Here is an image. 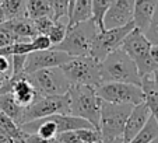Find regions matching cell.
<instances>
[{
	"mask_svg": "<svg viewBox=\"0 0 158 143\" xmlns=\"http://www.w3.org/2000/svg\"><path fill=\"white\" fill-rule=\"evenodd\" d=\"M99 73H101L102 83L119 81V83H131L137 86L141 84V76L139 75L137 66L122 48L115 49L104 60H101Z\"/></svg>",
	"mask_w": 158,
	"mask_h": 143,
	"instance_id": "6da1fadb",
	"label": "cell"
},
{
	"mask_svg": "<svg viewBox=\"0 0 158 143\" xmlns=\"http://www.w3.org/2000/svg\"><path fill=\"white\" fill-rule=\"evenodd\" d=\"M70 98V114L88 121L94 128L99 126L101 98L95 87L85 84H72L67 91Z\"/></svg>",
	"mask_w": 158,
	"mask_h": 143,
	"instance_id": "7a4b0ae2",
	"label": "cell"
},
{
	"mask_svg": "<svg viewBox=\"0 0 158 143\" xmlns=\"http://www.w3.org/2000/svg\"><path fill=\"white\" fill-rule=\"evenodd\" d=\"M99 28L94 23L93 18L85 21L67 25L66 37L60 44H57L56 49L66 52L70 56H84L89 55L91 44H93L95 35L98 34Z\"/></svg>",
	"mask_w": 158,
	"mask_h": 143,
	"instance_id": "3957f363",
	"label": "cell"
},
{
	"mask_svg": "<svg viewBox=\"0 0 158 143\" xmlns=\"http://www.w3.org/2000/svg\"><path fill=\"white\" fill-rule=\"evenodd\" d=\"M131 108H133L131 104H114L101 100L98 129L101 132L102 142H108L122 136Z\"/></svg>",
	"mask_w": 158,
	"mask_h": 143,
	"instance_id": "277c9868",
	"label": "cell"
},
{
	"mask_svg": "<svg viewBox=\"0 0 158 143\" xmlns=\"http://www.w3.org/2000/svg\"><path fill=\"white\" fill-rule=\"evenodd\" d=\"M120 48L136 63L140 76L150 75L155 69H158V66L155 65V62L151 58V52H150L151 44L146 38V35H144V32L141 30L134 27L127 34V37L125 38Z\"/></svg>",
	"mask_w": 158,
	"mask_h": 143,
	"instance_id": "5b68a950",
	"label": "cell"
},
{
	"mask_svg": "<svg viewBox=\"0 0 158 143\" xmlns=\"http://www.w3.org/2000/svg\"><path fill=\"white\" fill-rule=\"evenodd\" d=\"M99 65L101 62L94 59L93 56L84 55V56H72L69 62H66L60 67L70 84H85L97 89L102 83Z\"/></svg>",
	"mask_w": 158,
	"mask_h": 143,
	"instance_id": "8992f818",
	"label": "cell"
},
{
	"mask_svg": "<svg viewBox=\"0 0 158 143\" xmlns=\"http://www.w3.org/2000/svg\"><path fill=\"white\" fill-rule=\"evenodd\" d=\"M25 76L39 95H62L72 86L60 66L41 69Z\"/></svg>",
	"mask_w": 158,
	"mask_h": 143,
	"instance_id": "52a82bcc",
	"label": "cell"
},
{
	"mask_svg": "<svg viewBox=\"0 0 158 143\" xmlns=\"http://www.w3.org/2000/svg\"><path fill=\"white\" fill-rule=\"evenodd\" d=\"M95 90L99 98L106 102L136 105L144 101V93L137 84L108 81L99 84Z\"/></svg>",
	"mask_w": 158,
	"mask_h": 143,
	"instance_id": "ba28073f",
	"label": "cell"
},
{
	"mask_svg": "<svg viewBox=\"0 0 158 143\" xmlns=\"http://www.w3.org/2000/svg\"><path fill=\"white\" fill-rule=\"evenodd\" d=\"M133 28H134V23L131 21V23L122 25V27L98 31V34L95 35L93 44H91L89 56H93L98 62L104 60L110 52H114L115 49L122 46L125 38Z\"/></svg>",
	"mask_w": 158,
	"mask_h": 143,
	"instance_id": "9c48e42d",
	"label": "cell"
},
{
	"mask_svg": "<svg viewBox=\"0 0 158 143\" xmlns=\"http://www.w3.org/2000/svg\"><path fill=\"white\" fill-rule=\"evenodd\" d=\"M55 114H70V98L69 94L62 95H42L31 105L24 108L21 124L30 122L34 119L45 118ZM20 124V125H21Z\"/></svg>",
	"mask_w": 158,
	"mask_h": 143,
	"instance_id": "30bf717a",
	"label": "cell"
},
{
	"mask_svg": "<svg viewBox=\"0 0 158 143\" xmlns=\"http://www.w3.org/2000/svg\"><path fill=\"white\" fill-rule=\"evenodd\" d=\"M72 59L70 55L66 52L59 51L56 48H49L44 51H34L27 55V62H25V73H32V72L41 70V69L48 67H57V66L64 65Z\"/></svg>",
	"mask_w": 158,
	"mask_h": 143,
	"instance_id": "8fae6325",
	"label": "cell"
},
{
	"mask_svg": "<svg viewBox=\"0 0 158 143\" xmlns=\"http://www.w3.org/2000/svg\"><path fill=\"white\" fill-rule=\"evenodd\" d=\"M134 0H112L108 11L104 15V28L122 27L133 21Z\"/></svg>",
	"mask_w": 158,
	"mask_h": 143,
	"instance_id": "7c38bea8",
	"label": "cell"
},
{
	"mask_svg": "<svg viewBox=\"0 0 158 143\" xmlns=\"http://www.w3.org/2000/svg\"><path fill=\"white\" fill-rule=\"evenodd\" d=\"M150 115H151L150 110L144 101L140 102V104L133 105V108H131L130 114L127 116V121H126L125 129H123V135H122L123 143H129L141 131V128L148 121Z\"/></svg>",
	"mask_w": 158,
	"mask_h": 143,
	"instance_id": "4fadbf2b",
	"label": "cell"
},
{
	"mask_svg": "<svg viewBox=\"0 0 158 143\" xmlns=\"http://www.w3.org/2000/svg\"><path fill=\"white\" fill-rule=\"evenodd\" d=\"M10 91L13 93V95L18 101V104H21L23 107H28L35 100L42 97V95H39L36 93V90L32 87V84L28 81L27 76L17 79V80H10Z\"/></svg>",
	"mask_w": 158,
	"mask_h": 143,
	"instance_id": "5bb4252c",
	"label": "cell"
},
{
	"mask_svg": "<svg viewBox=\"0 0 158 143\" xmlns=\"http://www.w3.org/2000/svg\"><path fill=\"white\" fill-rule=\"evenodd\" d=\"M3 25L9 28L18 41H31L35 35H38L34 21L30 17H21V18H11V20L3 21Z\"/></svg>",
	"mask_w": 158,
	"mask_h": 143,
	"instance_id": "9a60e30c",
	"label": "cell"
},
{
	"mask_svg": "<svg viewBox=\"0 0 158 143\" xmlns=\"http://www.w3.org/2000/svg\"><path fill=\"white\" fill-rule=\"evenodd\" d=\"M158 6V0H134V27L144 32Z\"/></svg>",
	"mask_w": 158,
	"mask_h": 143,
	"instance_id": "2e32d148",
	"label": "cell"
},
{
	"mask_svg": "<svg viewBox=\"0 0 158 143\" xmlns=\"http://www.w3.org/2000/svg\"><path fill=\"white\" fill-rule=\"evenodd\" d=\"M140 87L144 93V102H146L147 107H148L150 114L154 116L157 124H158V91L154 86L151 73H150V75H146V76H141Z\"/></svg>",
	"mask_w": 158,
	"mask_h": 143,
	"instance_id": "e0dca14e",
	"label": "cell"
},
{
	"mask_svg": "<svg viewBox=\"0 0 158 143\" xmlns=\"http://www.w3.org/2000/svg\"><path fill=\"white\" fill-rule=\"evenodd\" d=\"M24 108L25 107L18 104V101L14 98V95H13L11 91L0 94V111L4 112L6 115H9L10 118H13L18 125L21 124V119H23Z\"/></svg>",
	"mask_w": 158,
	"mask_h": 143,
	"instance_id": "ac0fdd59",
	"label": "cell"
},
{
	"mask_svg": "<svg viewBox=\"0 0 158 143\" xmlns=\"http://www.w3.org/2000/svg\"><path fill=\"white\" fill-rule=\"evenodd\" d=\"M0 9L6 20L27 17V0H2Z\"/></svg>",
	"mask_w": 158,
	"mask_h": 143,
	"instance_id": "d6986e66",
	"label": "cell"
},
{
	"mask_svg": "<svg viewBox=\"0 0 158 143\" xmlns=\"http://www.w3.org/2000/svg\"><path fill=\"white\" fill-rule=\"evenodd\" d=\"M91 17H93V0H76L74 9L69 20V25L89 20Z\"/></svg>",
	"mask_w": 158,
	"mask_h": 143,
	"instance_id": "ffe728a7",
	"label": "cell"
},
{
	"mask_svg": "<svg viewBox=\"0 0 158 143\" xmlns=\"http://www.w3.org/2000/svg\"><path fill=\"white\" fill-rule=\"evenodd\" d=\"M157 137H158V124L154 116L150 115L146 125L141 128V131L129 143H151L152 140L157 139Z\"/></svg>",
	"mask_w": 158,
	"mask_h": 143,
	"instance_id": "44dd1931",
	"label": "cell"
},
{
	"mask_svg": "<svg viewBox=\"0 0 158 143\" xmlns=\"http://www.w3.org/2000/svg\"><path fill=\"white\" fill-rule=\"evenodd\" d=\"M44 15L52 17L51 0H27V17L35 20Z\"/></svg>",
	"mask_w": 158,
	"mask_h": 143,
	"instance_id": "7402d4cb",
	"label": "cell"
},
{
	"mask_svg": "<svg viewBox=\"0 0 158 143\" xmlns=\"http://www.w3.org/2000/svg\"><path fill=\"white\" fill-rule=\"evenodd\" d=\"M0 129L6 132L9 136H11L14 140L24 139V137L27 136V133L20 128V125L15 122L14 119L10 118L9 115H6V114L2 112V111H0Z\"/></svg>",
	"mask_w": 158,
	"mask_h": 143,
	"instance_id": "603a6c76",
	"label": "cell"
},
{
	"mask_svg": "<svg viewBox=\"0 0 158 143\" xmlns=\"http://www.w3.org/2000/svg\"><path fill=\"white\" fill-rule=\"evenodd\" d=\"M112 0H93V20L94 23L97 24V27L101 30H105L104 28V15L105 13L108 11Z\"/></svg>",
	"mask_w": 158,
	"mask_h": 143,
	"instance_id": "cb8c5ba5",
	"label": "cell"
},
{
	"mask_svg": "<svg viewBox=\"0 0 158 143\" xmlns=\"http://www.w3.org/2000/svg\"><path fill=\"white\" fill-rule=\"evenodd\" d=\"M52 18L55 21H67L69 24V0H51Z\"/></svg>",
	"mask_w": 158,
	"mask_h": 143,
	"instance_id": "d4e9b609",
	"label": "cell"
},
{
	"mask_svg": "<svg viewBox=\"0 0 158 143\" xmlns=\"http://www.w3.org/2000/svg\"><path fill=\"white\" fill-rule=\"evenodd\" d=\"M67 21H63V20H59V21H55L52 28L49 30V32L46 34L48 38L51 39V44L52 46H56L57 44L63 41V38L66 37V31H67Z\"/></svg>",
	"mask_w": 158,
	"mask_h": 143,
	"instance_id": "484cf974",
	"label": "cell"
},
{
	"mask_svg": "<svg viewBox=\"0 0 158 143\" xmlns=\"http://www.w3.org/2000/svg\"><path fill=\"white\" fill-rule=\"evenodd\" d=\"M146 38L150 41V44H158V6L155 9L154 14H152L151 20H150L148 25H147L146 31H144Z\"/></svg>",
	"mask_w": 158,
	"mask_h": 143,
	"instance_id": "4316f807",
	"label": "cell"
},
{
	"mask_svg": "<svg viewBox=\"0 0 158 143\" xmlns=\"http://www.w3.org/2000/svg\"><path fill=\"white\" fill-rule=\"evenodd\" d=\"M32 21H34V25H35L38 34H44V35H46V34L49 32V30L52 28V25H53V23H55V20L51 15H44V17L35 18V20H32Z\"/></svg>",
	"mask_w": 158,
	"mask_h": 143,
	"instance_id": "83f0119b",
	"label": "cell"
},
{
	"mask_svg": "<svg viewBox=\"0 0 158 143\" xmlns=\"http://www.w3.org/2000/svg\"><path fill=\"white\" fill-rule=\"evenodd\" d=\"M14 42H18L17 37H15L9 28H6L3 24H2V25H0V48L9 46V45L14 44Z\"/></svg>",
	"mask_w": 158,
	"mask_h": 143,
	"instance_id": "f1b7e54d",
	"label": "cell"
},
{
	"mask_svg": "<svg viewBox=\"0 0 158 143\" xmlns=\"http://www.w3.org/2000/svg\"><path fill=\"white\" fill-rule=\"evenodd\" d=\"M32 46H34V51H44V49H49L52 48L51 44V39L48 38V35H44V34H38L35 35L32 39Z\"/></svg>",
	"mask_w": 158,
	"mask_h": 143,
	"instance_id": "f546056e",
	"label": "cell"
},
{
	"mask_svg": "<svg viewBox=\"0 0 158 143\" xmlns=\"http://www.w3.org/2000/svg\"><path fill=\"white\" fill-rule=\"evenodd\" d=\"M25 140H27V143H63L57 136L51 137V139H44V137H39L38 135H35V133L27 135Z\"/></svg>",
	"mask_w": 158,
	"mask_h": 143,
	"instance_id": "4dcf8cb0",
	"label": "cell"
},
{
	"mask_svg": "<svg viewBox=\"0 0 158 143\" xmlns=\"http://www.w3.org/2000/svg\"><path fill=\"white\" fill-rule=\"evenodd\" d=\"M0 75H11V58L0 55Z\"/></svg>",
	"mask_w": 158,
	"mask_h": 143,
	"instance_id": "1f68e13d",
	"label": "cell"
},
{
	"mask_svg": "<svg viewBox=\"0 0 158 143\" xmlns=\"http://www.w3.org/2000/svg\"><path fill=\"white\" fill-rule=\"evenodd\" d=\"M0 143H14V139L0 129Z\"/></svg>",
	"mask_w": 158,
	"mask_h": 143,
	"instance_id": "d6a6232c",
	"label": "cell"
},
{
	"mask_svg": "<svg viewBox=\"0 0 158 143\" xmlns=\"http://www.w3.org/2000/svg\"><path fill=\"white\" fill-rule=\"evenodd\" d=\"M150 52H151L152 60H154L155 65L158 66V44H152V45H151V49H150Z\"/></svg>",
	"mask_w": 158,
	"mask_h": 143,
	"instance_id": "836d02e7",
	"label": "cell"
},
{
	"mask_svg": "<svg viewBox=\"0 0 158 143\" xmlns=\"http://www.w3.org/2000/svg\"><path fill=\"white\" fill-rule=\"evenodd\" d=\"M151 77H152V81H154L155 89H157V91H158V69H155L151 73Z\"/></svg>",
	"mask_w": 158,
	"mask_h": 143,
	"instance_id": "e575fe53",
	"label": "cell"
},
{
	"mask_svg": "<svg viewBox=\"0 0 158 143\" xmlns=\"http://www.w3.org/2000/svg\"><path fill=\"white\" fill-rule=\"evenodd\" d=\"M102 143H123V139H122V136H120V137H116V139L108 140V142H102Z\"/></svg>",
	"mask_w": 158,
	"mask_h": 143,
	"instance_id": "d590c367",
	"label": "cell"
},
{
	"mask_svg": "<svg viewBox=\"0 0 158 143\" xmlns=\"http://www.w3.org/2000/svg\"><path fill=\"white\" fill-rule=\"evenodd\" d=\"M3 21H6V18H4V14H3V11H2V9H0V25L3 24Z\"/></svg>",
	"mask_w": 158,
	"mask_h": 143,
	"instance_id": "8d00e7d4",
	"label": "cell"
},
{
	"mask_svg": "<svg viewBox=\"0 0 158 143\" xmlns=\"http://www.w3.org/2000/svg\"><path fill=\"white\" fill-rule=\"evenodd\" d=\"M0 2H2V0H0Z\"/></svg>",
	"mask_w": 158,
	"mask_h": 143,
	"instance_id": "74e56055",
	"label": "cell"
}]
</instances>
